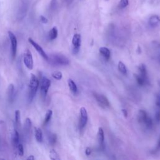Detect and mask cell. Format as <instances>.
Instances as JSON below:
<instances>
[{"mask_svg":"<svg viewBox=\"0 0 160 160\" xmlns=\"http://www.w3.org/2000/svg\"><path fill=\"white\" fill-rule=\"evenodd\" d=\"M39 82L38 79L36 78L35 75H34L33 74H31L29 84V93H28L29 102H31L34 99L36 94L38 88L39 87Z\"/></svg>","mask_w":160,"mask_h":160,"instance_id":"1","label":"cell"},{"mask_svg":"<svg viewBox=\"0 0 160 160\" xmlns=\"http://www.w3.org/2000/svg\"><path fill=\"white\" fill-rule=\"evenodd\" d=\"M50 59L52 62L54 64L60 65V66H66L69 64V59L61 54H52L50 57Z\"/></svg>","mask_w":160,"mask_h":160,"instance_id":"2","label":"cell"},{"mask_svg":"<svg viewBox=\"0 0 160 160\" xmlns=\"http://www.w3.org/2000/svg\"><path fill=\"white\" fill-rule=\"evenodd\" d=\"M8 36H9V38L10 39L11 41V53H12V59H14L16 57V51H17V46H18V41H17V39L16 36L14 35V34L9 31L8 32Z\"/></svg>","mask_w":160,"mask_h":160,"instance_id":"3","label":"cell"},{"mask_svg":"<svg viewBox=\"0 0 160 160\" xmlns=\"http://www.w3.org/2000/svg\"><path fill=\"white\" fill-rule=\"evenodd\" d=\"M23 62L28 69L29 70L32 69L33 68L32 56L31 54V52L28 49H26V51L24 52V57H23Z\"/></svg>","mask_w":160,"mask_h":160,"instance_id":"4","label":"cell"},{"mask_svg":"<svg viewBox=\"0 0 160 160\" xmlns=\"http://www.w3.org/2000/svg\"><path fill=\"white\" fill-rule=\"evenodd\" d=\"M51 86V81L46 77H43L41 79V94L42 96L45 97L48 92V89Z\"/></svg>","mask_w":160,"mask_h":160,"instance_id":"5","label":"cell"},{"mask_svg":"<svg viewBox=\"0 0 160 160\" xmlns=\"http://www.w3.org/2000/svg\"><path fill=\"white\" fill-rule=\"evenodd\" d=\"M72 44L73 45L72 52L76 54L79 52L81 46V35L79 34H75L72 39Z\"/></svg>","mask_w":160,"mask_h":160,"instance_id":"6","label":"cell"},{"mask_svg":"<svg viewBox=\"0 0 160 160\" xmlns=\"http://www.w3.org/2000/svg\"><path fill=\"white\" fill-rule=\"evenodd\" d=\"M93 96L95 98L96 100L98 103L103 108H107L109 106V102L108 99L104 96L103 94H101L97 92H93Z\"/></svg>","mask_w":160,"mask_h":160,"instance_id":"7","label":"cell"},{"mask_svg":"<svg viewBox=\"0 0 160 160\" xmlns=\"http://www.w3.org/2000/svg\"><path fill=\"white\" fill-rule=\"evenodd\" d=\"M28 41L29 43L31 44V45L36 49V50L38 51V52L46 61L49 60V57L46 53V52L44 51V49L42 48V47L39 45L36 42H35L32 38H28Z\"/></svg>","mask_w":160,"mask_h":160,"instance_id":"8","label":"cell"},{"mask_svg":"<svg viewBox=\"0 0 160 160\" xmlns=\"http://www.w3.org/2000/svg\"><path fill=\"white\" fill-rule=\"evenodd\" d=\"M88 121V113L86 109L84 107H81L80 109V118H79V129L82 130L86 125Z\"/></svg>","mask_w":160,"mask_h":160,"instance_id":"9","label":"cell"},{"mask_svg":"<svg viewBox=\"0 0 160 160\" xmlns=\"http://www.w3.org/2000/svg\"><path fill=\"white\" fill-rule=\"evenodd\" d=\"M7 94H8V99L9 102L11 103L12 102L15 98V88L13 84H10L8 86Z\"/></svg>","mask_w":160,"mask_h":160,"instance_id":"10","label":"cell"},{"mask_svg":"<svg viewBox=\"0 0 160 160\" xmlns=\"http://www.w3.org/2000/svg\"><path fill=\"white\" fill-rule=\"evenodd\" d=\"M98 138L99 143V147L101 150H102L104 148V134L103 129L101 127L98 129Z\"/></svg>","mask_w":160,"mask_h":160,"instance_id":"11","label":"cell"},{"mask_svg":"<svg viewBox=\"0 0 160 160\" xmlns=\"http://www.w3.org/2000/svg\"><path fill=\"white\" fill-rule=\"evenodd\" d=\"M160 24V18L158 15H152L149 19V24L152 28H156Z\"/></svg>","mask_w":160,"mask_h":160,"instance_id":"12","label":"cell"},{"mask_svg":"<svg viewBox=\"0 0 160 160\" xmlns=\"http://www.w3.org/2000/svg\"><path fill=\"white\" fill-rule=\"evenodd\" d=\"M11 139H12V144L15 148V149H16L19 143V135L18 132L16 129H13L11 133Z\"/></svg>","mask_w":160,"mask_h":160,"instance_id":"13","label":"cell"},{"mask_svg":"<svg viewBox=\"0 0 160 160\" xmlns=\"http://www.w3.org/2000/svg\"><path fill=\"white\" fill-rule=\"evenodd\" d=\"M148 116V114L144 110H142V109L139 110L138 114V122L140 123H144Z\"/></svg>","mask_w":160,"mask_h":160,"instance_id":"14","label":"cell"},{"mask_svg":"<svg viewBox=\"0 0 160 160\" xmlns=\"http://www.w3.org/2000/svg\"><path fill=\"white\" fill-rule=\"evenodd\" d=\"M99 52L100 54L103 56V57L106 59L108 60L111 56V52L109 49L106 47H101L99 48Z\"/></svg>","mask_w":160,"mask_h":160,"instance_id":"15","label":"cell"},{"mask_svg":"<svg viewBox=\"0 0 160 160\" xmlns=\"http://www.w3.org/2000/svg\"><path fill=\"white\" fill-rule=\"evenodd\" d=\"M34 131H35V138L36 141L38 142H41L43 139V136H42V132L41 129L39 128L36 127L34 128Z\"/></svg>","mask_w":160,"mask_h":160,"instance_id":"16","label":"cell"},{"mask_svg":"<svg viewBox=\"0 0 160 160\" xmlns=\"http://www.w3.org/2000/svg\"><path fill=\"white\" fill-rule=\"evenodd\" d=\"M68 84L71 91L73 93H76L78 91V88L74 81L71 79H69L68 81Z\"/></svg>","mask_w":160,"mask_h":160,"instance_id":"17","label":"cell"},{"mask_svg":"<svg viewBox=\"0 0 160 160\" xmlns=\"http://www.w3.org/2000/svg\"><path fill=\"white\" fill-rule=\"evenodd\" d=\"M139 71L140 72V75L143 77L146 80H147V70L146 66L144 64H141L138 67Z\"/></svg>","mask_w":160,"mask_h":160,"instance_id":"18","label":"cell"},{"mask_svg":"<svg viewBox=\"0 0 160 160\" xmlns=\"http://www.w3.org/2000/svg\"><path fill=\"white\" fill-rule=\"evenodd\" d=\"M58 29L56 27H53L49 32V38L50 40L55 39L58 36Z\"/></svg>","mask_w":160,"mask_h":160,"instance_id":"19","label":"cell"},{"mask_svg":"<svg viewBox=\"0 0 160 160\" xmlns=\"http://www.w3.org/2000/svg\"><path fill=\"white\" fill-rule=\"evenodd\" d=\"M49 158L52 160H59L60 159V157H59L58 153L54 149H52L50 150V151H49Z\"/></svg>","mask_w":160,"mask_h":160,"instance_id":"20","label":"cell"},{"mask_svg":"<svg viewBox=\"0 0 160 160\" xmlns=\"http://www.w3.org/2000/svg\"><path fill=\"white\" fill-rule=\"evenodd\" d=\"M134 77L136 78V82L139 85V86H143L147 81V80H146L143 77H142L141 75H138V74H134Z\"/></svg>","mask_w":160,"mask_h":160,"instance_id":"21","label":"cell"},{"mask_svg":"<svg viewBox=\"0 0 160 160\" xmlns=\"http://www.w3.org/2000/svg\"><path fill=\"white\" fill-rule=\"evenodd\" d=\"M52 115V110H51V109L48 110V111L46 112V115H45V118H44V122H43L44 125H46L49 122V121L51 120Z\"/></svg>","mask_w":160,"mask_h":160,"instance_id":"22","label":"cell"},{"mask_svg":"<svg viewBox=\"0 0 160 160\" xmlns=\"http://www.w3.org/2000/svg\"><path fill=\"white\" fill-rule=\"evenodd\" d=\"M118 69L119 70V71L124 74H126L127 73V69H126V67L125 66V64L122 62V61H119L118 62Z\"/></svg>","mask_w":160,"mask_h":160,"instance_id":"23","label":"cell"},{"mask_svg":"<svg viewBox=\"0 0 160 160\" xmlns=\"http://www.w3.org/2000/svg\"><path fill=\"white\" fill-rule=\"evenodd\" d=\"M32 122L31 120L29 118H27L25 120V123H24V130L26 131H29L31 128Z\"/></svg>","mask_w":160,"mask_h":160,"instance_id":"24","label":"cell"},{"mask_svg":"<svg viewBox=\"0 0 160 160\" xmlns=\"http://www.w3.org/2000/svg\"><path fill=\"white\" fill-rule=\"evenodd\" d=\"M52 77L57 80H60L62 79V74L60 71H54L52 73Z\"/></svg>","mask_w":160,"mask_h":160,"instance_id":"25","label":"cell"},{"mask_svg":"<svg viewBox=\"0 0 160 160\" xmlns=\"http://www.w3.org/2000/svg\"><path fill=\"white\" fill-rule=\"evenodd\" d=\"M49 143L52 145L54 144L56 142V140H57V136L55 134H50L49 135Z\"/></svg>","mask_w":160,"mask_h":160,"instance_id":"26","label":"cell"},{"mask_svg":"<svg viewBox=\"0 0 160 160\" xmlns=\"http://www.w3.org/2000/svg\"><path fill=\"white\" fill-rule=\"evenodd\" d=\"M14 118L15 122L17 124H19L20 120H21V112L19 110H16L14 113Z\"/></svg>","mask_w":160,"mask_h":160,"instance_id":"27","label":"cell"},{"mask_svg":"<svg viewBox=\"0 0 160 160\" xmlns=\"http://www.w3.org/2000/svg\"><path fill=\"white\" fill-rule=\"evenodd\" d=\"M144 124H145L147 128H151L152 126V124H153L152 119L150 117L148 116L146 121H144Z\"/></svg>","mask_w":160,"mask_h":160,"instance_id":"28","label":"cell"},{"mask_svg":"<svg viewBox=\"0 0 160 160\" xmlns=\"http://www.w3.org/2000/svg\"><path fill=\"white\" fill-rule=\"evenodd\" d=\"M16 149H18V152L19 155L21 156H23V154H24V148H23V146L21 143H19Z\"/></svg>","mask_w":160,"mask_h":160,"instance_id":"29","label":"cell"},{"mask_svg":"<svg viewBox=\"0 0 160 160\" xmlns=\"http://www.w3.org/2000/svg\"><path fill=\"white\" fill-rule=\"evenodd\" d=\"M129 4V0H120L119 7L121 8H124Z\"/></svg>","mask_w":160,"mask_h":160,"instance_id":"30","label":"cell"},{"mask_svg":"<svg viewBox=\"0 0 160 160\" xmlns=\"http://www.w3.org/2000/svg\"><path fill=\"white\" fill-rule=\"evenodd\" d=\"M155 118H156V122L158 123H159L160 122V108H158V109H157V111L156 112Z\"/></svg>","mask_w":160,"mask_h":160,"instance_id":"31","label":"cell"},{"mask_svg":"<svg viewBox=\"0 0 160 160\" xmlns=\"http://www.w3.org/2000/svg\"><path fill=\"white\" fill-rule=\"evenodd\" d=\"M155 103L158 108H160V95L159 94H157L156 96Z\"/></svg>","mask_w":160,"mask_h":160,"instance_id":"32","label":"cell"},{"mask_svg":"<svg viewBox=\"0 0 160 160\" xmlns=\"http://www.w3.org/2000/svg\"><path fill=\"white\" fill-rule=\"evenodd\" d=\"M40 21H41V22H42L43 24H46V23L48 22V19H47L45 16H42V15H41V16H40Z\"/></svg>","mask_w":160,"mask_h":160,"instance_id":"33","label":"cell"},{"mask_svg":"<svg viewBox=\"0 0 160 160\" xmlns=\"http://www.w3.org/2000/svg\"><path fill=\"white\" fill-rule=\"evenodd\" d=\"M91 149L90 148H89V147H88V148H86V150H85V154H86V155H87V156H89V155H90L91 154Z\"/></svg>","mask_w":160,"mask_h":160,"instance_id":"34","label":"cell"},{"mask_svg":"<svg viewBox=\"0 0 160 160\" xmlns=\"http://www.w3.org/2000/svg\"><path fill=\"white\" fill-rule=\"evenodd\" d=\"M122 112L123 113L124 116L125 118H127L128 117V111L126 109H122Z\"/></svg>","mask_w":160,"mask_h":160,"instance_id":"35","label":"cell"},{"mask_svg":"<svg viewBox=\"0 0 160 160\" xmlns=\"http://www.w3.org/2000/svg\"><path fill=\"white\" fill-rule=\"evenodd\" d=\"M35 159L34 156L33 155H30L29 157L27 158V159L28 160H34Z\"/></svg>","mask_w":160,"mask_h":160,"instance_id":"36","label":"cell"},{"mask_svg":"<svg viewBox=\"0 0 160 160\" xmlns=\"http://www.w3.org/2000/svg\"><path fill=\"white\" fill-rule=\"evenodd\" d=\"M160 149V139H159V141L158 146H157V149Z\"/></svg>","mask_w":160,"mask_h":160,"instance_id":"37","label":"cell"},{"mask_svg":"<svg viewBox=\"0 0 160 160\" xmlns=\"http://www.w3.org/2000/svg\"><path fill=\"white\" fill-rule=\"evenodd\" d=\"M158 84H159V86L160 87V80L158 81Z\"/></svg>","mask_w":160,"mask_h":160,"instance_id":"38","label":"cell"},{"mask_svg":"<svg viewBox=\"0 0 160 160\" xmlns=\"http://www.w3.org/2000/svg\"><path fill=\"white\" fill-rule=\"evenodd\" d=\"M159 61H160V56H159Z\"/></svg>","mask_w":160,"mask_h":160,"instance_id":"39","label":"cell"},{"mask_svg":"<svg viewBox=\"0 0 160 160\" xmlns=\"http://www.w3.org/2000/svg\"><path fill=\"white\" fill-rule=\"evenodd\" d=\"M106 1H108V0H106Z\"/></svg>","mask_w":160,"mask_h":160,"instance_id":"40","label":"cell"}]
</instances>
